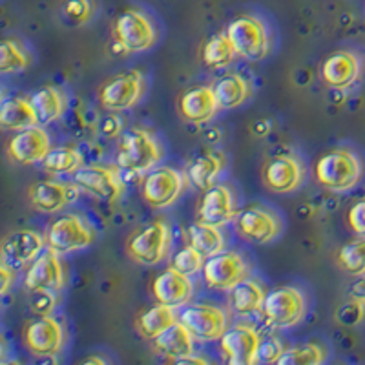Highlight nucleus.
<instances>
[{"instance_id": "f257e3e1", "label": "nucleus", "mask_w": 365, "mask_h": 365, "mask_svg": "<svg viewBox=\"0 0 365 365\" xmlns=\"http://www.w3.org/2000/svg\"><path fill=\"white\" fill-rule=\"evenodd\" d=\"M163 150L148 130L132 128L120 137L117 146V166L130 174H145L161 161Z\"/></svg>"}, {"instance_id": "f03ea898", "label": "nucleus", "mask_w": 365, "mask_h": 365, "mask_svg": "<svg viewBox=\"0 0 365 365\" xmlns=\"http://www.w3.org/2000/svg\"><path fill=\"white\" fill-rule=\"evenodd\" d=\"M361 163L353 152L344 148L331 150L316 161L314 178L331 192H347L356 187L361 178Z\"/></svg>"}, {"instance_id": "7ed1b4c3", "label": "nucleus", "mask_w": 365, "mask_h": 365, "mask_svg": "<svg viewBox=\"0 0 365 365\" xmlns=\"http://www.w3.org/2000/svg\"><path fill=\"white\" fill-rule=\"evenodd\" d=\"M172 245V230L165 221H152L128 237L126 252L139 265H158Z\"/></svg>"}, {"instance_id": "20e7f679", "label": "nucleus", "mask_w": 365, "mask_h": 365, "mask_svg": "<svg viewBox=\"0 0 365 365\" xmlns=\"http://www.w3.org/2000/svg\"><path fill=\"white\" fill-rule=\"evenodd\" d=\"M227 35L232 42L237 57L247 61H262L269 53V34L267 26L257 17L245 15L232 21L227 28Z\"/></svg>"}, {"instance_id": "39448f33", "label": "nucleus", "mask_w": 365, "mask_h": 365, "mask_svg": "<svg viewBox=\"0 0 365 365\" xmlns=\"http://www.w3.org/2000/svg\"><path fill=\"white\" fill-rule=\"evenodd\" d=\"M113 41L128 53L150 50L158 41V31L145 13L128 9L113 24Z\"/></svg>"}, {"instance_id": "423d86ee", "label": "nucleus", "mask_w": 365, "mask_h": 365, "mask_svg": "<svg viewBox=\"0 0 365 365\" xmlns=\"http://www.w3.org/2000/svg\"><path fill=\"white\" fill-rule=\"evenodd\" d=\"M307 312V303L302 291L294 287H278L267 294L263 314L272 327L287 329L299 324Z\"/></svg>"}, {"instance_id": "0eeeda50", "label": "nucleus", "mask_w": 365, "mask_h": 365, "mask_svg": "<svg viewBox=\"0 0 365 365\" xmlns=\"http://www.w3.org/2000/svg\"><path fill=\"white\" fill-rule=\"evenodd\" d=\"M75 185L106 203H113L125 192V181L115 166L88 165L81 166L73 174Z\"/></svg>"}, {"instance_id": "6e6552de", "label": "nucleus", "mask_w": 365, "mask_h": 365, "mask_svg": "<svg viewBox=\"0 0 365 365\" xmlns=\"http://www.w3.org/2000/svg\"><path fill=\"white\" fill-rule=\"evenodd\" d=\"M93 237H96V234L83 217L68 214V216L58 217L57 221L50 225L46 243L55 252L70 254L88 249L93 243Z\"/></svg>"}, {"instance_id": "1a4fd4ad", "label": "nucleus", "mask_w": 365, "mask_h": 365, "mask_svg": "<svg viewBox=\"0 0 365 365\" xmlns=\"http://www.w3.org/2000/svg\"><path fill=\"white\" fill-rule=\"evenodd\" d=\"M187 187V178L170 166H159L146 174L143 181V197L154 208H166L179 200Z\"/></svg>"}, {"instance_id": "9d476101", "label": "nucleus", "mask_w": 365, "mask_h": 365, "mask_svg": "<svg viewBox=\"0 0 365 365\" xmlns=\"http://www.w3.org/2000/svg\"><path fill=\"white\" fill-rule=\"evenodd\" d=\"M145 90L146 83L143 73L139 70H132L104 83L99 91V101L104 108L112 112H123V110L133 108L145 96Z\"/></svg>"}, {"instance_id": "9b49d317", "label": "nucleus", "mask_w": 365, "mask_h": 365, "mask_svg": "<svg viewBox=\"0 0 365 365\" xmlns=\"http://www.w3.org/2000/svg\"><path fill=\"white\" fill-rule=\"evenodd\" d=\"M79 192L81 188L75 182L71 185V182L55 181V179H44L29 187L28 200L35 210L42 214H55L77 201Z\"/></svg>"}, {"instance_id": "f8f14e48", "label": "nucleus", "mask_w": 365, "mask_h": 365, "mask_svg": "<svg viewBox=\"0 0 365 365\" xmlns=\"http://www.w3.org/2000/svg\"><path fill=\"white\" fill-rule=\"evenodd\" d=\"M61 254L48 247L35 257L28 272H26L24 285L29 292L50 291L58 292L64 287V269L61 262Z\"/></svg>"}, {"instance_id": "ddd939ff", "label": "nucleus", "mask_w": 365, "mask_h": 365, "mask_svg": "<svg viewBox=\"0 0 365 365\" xmlns=\"http://www.w3.org/2000/svg\"><path fill=\"white\" fill-rule=\"evenodd\" d=\"M247 263L237 252H217L207 257L203 272L212 289L232 291L234 287L247 278Z\"/></svg>"}, {"instance_id": "4468645a", "label": "nucleus", "mask_w": 365, "mask_h": 365, "mask_svg": "<svg viewBox=\"0 0 365 365\" xmlns=\"http://www.w3.org/2000/svg\"><path fill=\"white\" fill-rule=\"evenodd\" d=\"M179 322L201 341L217 340L227 332V314L210 305H190L179 314Z\"/></svg>"}, {"instance_id": "2eb2a0df", "label": "nucleus", "mask_w": 365, "mask_h": 365, "mask_svg": "<svg viewBox=\"0 0 365 365\" xmlns=\"http://www.w3.org/2000/svg\"><path fill=\"white\" fill-rule=\"evenodd\" d=\"M51 150L50 135L42 125L19 130L8 143V155L19 165H35Z\"/></svg>"}, {"instance_id": "dca6fc26", "label": "nucleus", "mask_w": 365, "mask_h": 365, "mask_svg": "<svg viewBox=\"0 0 365 365\" xmlns=\"http://www.w3.org/2000/svg\"><path fill=\"white\" fill-rule=\"evenodd\" d=\"M26 347L37 356H53L64 345V327L53 316H41L24 332Z\"/></svg>"}, {"instance_id": "f3484780", "label": "nucleus", "mask_w": 365, "mask_h": 365, "mask_svg": "<svg viewBox=\"0 0 365 365\" xmlns=\"http://www.w3.org/2000/svg\"><path fill=\"white\" fill-rule=\"evenodd\" d=\"M259 345L262 336L249 325H236L221 336V351L232 365L256 364Z\"/></svg>"}, {"instance_id": "a211bd4d", "label": "nucleus", "mask_w": 365, "mask_h": 365, "mask_svg": "<svg viewBox=\"0 0 365 365\" xmlns=\"http://www.w3.org/2000/svg\"><path fill=\"white\" fill-rule=\"evenodd\" d=\"M279 220L262 207H249L236 216V230L252 243H270L279 236Z\"/></svg>"}, {"instance_id": "6ab92c4d", "label": "nucleus", "mask_w": 365, "mask_h": 365, "mask_svg": "<svg viewBox=\"0 0 365 365\" xmlns=\"http://www.w3.org/2000/svg\"><path fill=\"white\" fill-rule=\"evenodd\" d=\"M265 187L278 194H289L302 187L303 166L292 155H276L263 168Z\"/></svg>"}, {"instance_id": "aec40b11", "label": "nucleus", "mask_w": 365, "mask_h": 365, "mask_svg": "<svg viewBox=\"0 0 365 365\" xmlns=\"http://www.w3.org/2000/svg\"><path fill=\"white\" fill-rule=\"evenodd\" d=\"M200 221L214 227H223L228 221L236 220V200L232 190L225 185H214L205 192L200 203Z\"/></svg>"}, {"instance_id": "412c9836", "label": "nucleus", "mask_w": 365, "mask_h": 365, "mask_svg": "<svg viewBox=\"0 0 365 365\" xmlns=\"http://www.w3.org/2000/svg\"><path fill=\"white\" fill-rule=\"evenodd\" d=\"M152 289H154V296L158 303L178 309L190 302L194 285L190 282V276L170 267L168 270L159 274Z\"/></svg>"}, {"instance_id": "4be33fe9", "label": "nucleus", "mask_w": 365, "mask_h": 365, "mask_svg": "<svg viewBox=\"0 0 365 365\" xmlns=\"http://www.w3.org/2000/svg\"><path fill=\"white\" fill-rule=\"evenodd\" d=\"M44 249V237L35 230H17L11 232L2 243L4 262L15 269L31 263Z\"/></svg>"}, {"instance_id": "5701e85b", "label": "nucleus", "mask_w": 365, "mask_h": 365, "mask_svg": "<svg viewBox=\"0 0 365 365\" xmlns=\"http://www.w3.org/2000/svg\"><path fill=\"white\" fill-rule=\"evenodd\" d=\"M217 110L221 108L212 86L194 88L179 99V113L187 123H194V125H205L214 119Z\"/></svg>"}, {"instance_id": "b1692460", "label": "nucleus", "mask_w": 365, "mask_h": 365, "mask_svg": "<svg viewBox=\"0 0 365 365\" xmlns=\"http://www.w3.org/2000/svg\"><path fill=\"white\" fill-rule=\"evenodd\" d=\"M358 75H360V61L351 51H336L329 55L322 66V79L334 90H345L354 84Z\"/></svg>"}, {"instance_id": "393cba45", "label": "nucleus", "mask_w": 365, "mask_h": 365, "mask_svg": "<svg viewBox=\"0 0 365 365\" xmlns=\"http://www.w3.org/2000/svg\"><path fill=\"white\" fill-rule=\"evenodd\" d=\"M154 347L158 349V353L175 361L182 356L194 354V334L182 322H175L155 338Z\"/></svg>"}, {"instance_id": "a878e982", "label": "nucleus", "mask_w": 365, "mask_h": 365, "mask_svg": "<svg viewBox=\"0 0 365 365\" xmlns=\"http://www.w3.org/2000/svg\"><path fill=\"white\" fill-rule=\"evenodd\" d=\"M0 125L6 130H24L37 126L38 119L31 101L24 97H8L0 106Z\"/></svg>"}, {"instance_id": "bb28decb", "label": "nucleus", "mask_w": 365, "mask_h": 365, "mask_svg": "<svg viewBox=\"0 0 365 365\" xmlns=\"http://www.w3.org/2000/svg\"><path fill=\"white\" fill-rule=\"evenodd\" d=\"M225 165H227V159L221 152H207V154L195 158L188 166V179L194 187L208 190L216 185L217 178L225 170Z\"/></svg>"}, {"instance_id": "cd10ccee", "label": "nucleus", "mask_w": 365, "mask_h": 365, "mask_svg": "<svg viewBox=\"0 0 365 365\" xmlns=\"http://www.w3.org/2000/svg\"><path fill=\"white\" fill-rule=\"evenodd\" d=\"M31 104L37 113L38 125L46 126L53 123V120L61 119L66 110V97L58 88L55 86H44L38 91H35L31 96Z\"/></svg>"}, {"instance_id": "c85d7f7f", "label": "nucleus", "mask_w": 365, "mask_h": 365, "mask_svg": "<svg viewBox=\"0 0 365 365\" xmlns=\"http://www.w3.org/2000/svg\"><path fill=\"white\" fill-rule=\"evenodd\" d=\"M214 93L217 97L221 110H232L241 106L250 96V86L241 75L230 73L221 77L214 84Z\"/></svg>"}, {"instance_id": "c756f323", "label": "nucleus", "mask_w": 365, "mask_h": 365, "mask_svg": "<svg viewBox=\"0 0 365 365\" xmlns=\"http://www.w3.org/2000/svg\"><path fill=\"white\" fill-rule=\"evenodd\" d=\"M265 298L267 294L263 291V287L257 282H254V279L247 278L241 279L232 289V294H230L232 309L241 316H249L263 309Z\"/></svg>"}, {"instance_id": "7c9ffc66", "label": "nucleus", "mask_w": 365, "mask_h": 365, "mask_svg": "<svg viewBox=\"0 0 365 365\" xmlns=\"http://www.w3.org/2000/svg\"><path fill=\"white\" fill-rule=\"evenodd\" d=\"M175 322H178L175 309L158 303L155 307L148 309L137 318V329L145 338L155 340L161 332H165Z\"/></svg>"}, {"instance_id": "2f4dec72", "label": "nucleus", "mask_w": 365, "mask_h": 365, "mask_svg": "<svg viewBox=\"0 0 365 365\" xmlns=\"http://www.w3.org/2000/svg\"><path fill=\"white\" fill-rule=\"evenodd\" d=\"M187 234L190 245L200 250L205 257L214 256V254L221 252L225 249V240L223 234L220 232V227L197 221V223L188 227Z\"/></svg>"}, {"instance_id": "473e14b6", "label": "nucleus", "mask_w": 365, "mask_h": 365, "mask_svg": "<svg viewBox=\"0 0 365 365\" xmlns=\"http://www.w3.org/2000/svg\"><path fill=\"white\" fill-rule=\"evenodd\" d=\"M83 155L75 148H51L44 159H42V168L48 174L63 175L75 174L83 166Z\"/></svg>"}, {"instance_id": "72a5a7b5", "label": "nucleus", "mask_w": 365, "mask_h": 365, "mask_svg": "<svg viewBox=\"0 0 365 365\" xmlns=\"http://www.w3.org/2000/svg\"><path fill=\"white\" fill-rule=\"evenodd\" d=\"M236 57L237 53L227 34L212 37L203 48V61L210 68L228 66V64H232V61Z\"/></svg>"}, {"instance_id": "f704fd0d", "label": "nucleus", "mask_w": 365, "mask_h": 365, "mask_svg": "<svg viewBox=\"0 0 365 365\" xmlns=\"http://www.w3.org/2000/svg\"><path fill=\"white\" fill-rule=\"evenodd\" d=\"M31 63V55L15 38H6L0 46V70L2 73H19Z\"/></svg>"}, {"instance_id": "c9c22d12", "label": "nucleus", "mask_w": 365, "mask_h": 365, "mask_svg": "<svg viewBox=\"0 0 365 365\" xmlns=\"http://www.w3.org/2000/svg\"><path fill=\"white\" fill-rule=\"evenodd\" d=\"M338 265L351 276L365 274V236L349 241L338 252Z\"/></svg>"}, {"instance_id": "e433bc0d", "label": "nucleus", "mask_w": 365, "mask_h": 365, "mask_svg": "<svg viewBox=\"0 0 365 365\" xmlns=\"http://www.w3.org/2000/svg\"><path fill=\"white\" fill-rule=\"evenodd\" d=\"M327 351L318 344H305L294 349H287L282 358L278 360L279 365H316L325 361Z\"/></svg>"}, {"instance_id": "4c0bfd02", "label": "nucleus", "mask_w": 365, "mask_h": 365, "mask_svg": "<svg viewBox=\"0 0 365 365\" xmlns=\"http://www.w3.org/2000/svg\"><path fill=\"white\" fill-rule=\"evenodd\" d=\"M172 267L179 272L192 276V274H195L205 267V256L195 247L188 245L172 257Z\"/></svg>"}, {"instance_id": "58836bf2", "label": "nucleus", "mask_w": 365, "mask_h": 365, "mask_svg": "<svg viewBox=\"0 0 365 365\" xmlns=\"http://www.w3.org/2000/svg\"><path fill=\"white\" fill-rule=\"evenodd\" d=\"M365 316V302L354 296L349 303L338 311V319L341 325H358Z\"/></svg>"}, {"instance_id": "ea45409f", "label": "nucleus", "mask_w": 365, "mask_h": 365, "mask_svg": "<svg viewBox=\"0 0 365 365\" xmlns=\"http://www.w3.org/2000/svg\"><path fill=\"white\" fill-rule=\"evenodd\" d=\"M64 13L75 24H83V22L90 21L91 13H93V6L90 0H66L64 2Z\"/></svg>"}, {"instance_id": "a19ab883", "label": "nucleus", "mask_w": 365, "mask_h": 365, "mask_svg": "<svg viewBox=\"0 0 365 365\" xmlns=\"http://www.w3.org/2000/svg\"><path fill=\"white\" fill-rule=\"evenodd\" d=\"M283 353H285V349L282 347L279 340L267 338V340H262V345H259L256 364H278Z\"/></svg>"}, {"instance_id": "79ce46f5", "label": "nucleus", "mask_w": 365, "mask_h": 365, "mask_svg": "<svg viewBox=\"0 0 365 365\" xmlns=\"http://www.w3.org/2000/svg\"><path fill=\"white\" fill-rule=\"evenodd\" d=\"M349 227L356 236H365V200L356 201L347 212Z\"/></svg>"}, {"instance_id": "37998d69", "label": "nucleus", "mask_w": 365, "mask_h": 365, "mask_svg": "<svg viewBox=\"0 0 365 365\" xmlns=\"http://www.w3.org/2000/svg\"><path fill=\"white\" fill-rule=\"evenodd\" d=\"M31 294H34V298H31V307H34V311L41 316H50V312L55 307V292L38 291L31 292Z\"/></svg>"}, {"instance_id": "c03bdc74", "label": "nucleus", "mask_w": 365, "mask_h": 365, "mask_svg": "<svg viewBox=\"0 0 365 365\" xmlns=\"http://www.w3.org/2000/svg\"><path fill=\"white\" fill-rule=\"evenodd\" d=\"M0 278H2V294H6L9 291V287H11L13 279H15V269L9 263L2 262V265H0Z\"/></svg>"}, {"instance_id": "a18cd8bd", "label": "nucleus", "mask_w": 365, "mask_h": 365, "mask_svg": "<svg viewBox=\"0 0 365 365\" xmlns=\"http://www.w3.org/2000/svg\"><path fill=\"white\" fill-rule=\"evenodd\" d=\"M178 364H207V360H203V358H195L194 354H188V356H182L179 358V360H175Z\"/></svg>"}, {"instance_id": "49530a36", "label": "nucleus", "mask_w": 365, "mask_h": 365, "mask_svg": "<svg viewBox=\"0 0 365 365\" xmlns=\"http://www.w3.org/2000/svg\"><path fill=\"white\" fill-rule=\"evenodd\" d=\"M354 292H356V298L364 299L365 302V279H361V282L354 287Z\"/></svg>"}, {"instance_id": "de8ad7c7", "label": "nucleus", "mask_w": 365, "mask_h": 365, "mask_svg": "<svg viewBox=\"0 0 365 365\" xmlns=\"http://www.w3.org/2000/svg\"><path fill=\"white\" fill-rule=\"evenodd\" d=\"M84 364H104V358H86Z\"/></svg>"}]
</instances>
